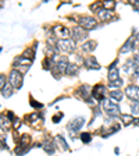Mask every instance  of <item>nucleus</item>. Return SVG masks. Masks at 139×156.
Here are the masks:
<instances>
[{
    "label": "nucleus",
    "instance_id": "obj_1",
    "mask_svg": "<svg viewBox=\"0 0 139 156\" xmlns=\"http://www.w3.org/2000/svg\"><path fill=\"white\" fill-rule=\"evenodd\" d=\"M102 107H103V110L106 112V114H109V116H111V117L120 116V107L117 106V103H114V102L110 100V99H104V100H103Z\"/></svg>",
    "mask_w": 139,
    "mask_h": 156
},
{
    "label": "nucleus",
    "instance_id": "obj_2",
    "mask_svg": "<svg viewBox=\"0 0 139 156\" xmlns=\"http://www.w3.org/2000/svg\"><path fill=\"white\" fill-rule=\"evenodd\" d=\"M8 82L13 85L14 89H20L22 87V74L17 68H13L8 74Z\"/></svg>",
    "mask_w": 139,
    "mask_h": 156
},
{
    "label": "nucleus",
    "instance_id": "obj_3",
    "mask_svg": "<svg viewBox=\"0 0 139 156\" xmlns=\"http://www.w3.org/2000/svg\"><path fill=\"white\" fill-rule=\"evenodd\" d=\"M31 63H32V60H29V59L24 57V56H20V57H17L14 60V64L17 65V70H18L20 73H25V71H28V68H29Z\"/></svg>",
    "mask_w": 139,
    "mask_h": 156
},
{
    "label": "nucleus",
    "instance_id": "obj_4",
    "mask_svg": "<svg viewBox=\"0 0 139 156\" xmlns=\"http://www.w3.org/2000/svg\"><path fill=\"white\" fill-rule=\"evenodd\" d=\"M56 45H57V49L63 52H73L75 49V40L71 39H60Z\"/></svg>",
    "mask_w": 139,
    "mask_h": 156
},
{
    "label": "nucleus",
    "instance_id": "obj_5",
    "mask_svg": "<svg viewBox=\"0 0 139 156\" xmlns=\"http://www.w3.org/2000/svg\"><path fill=\"white\" fill-rule=\"evenodd\" d=\"M104 95H106V87H104L103 84H97V85H95V87L92 88V96H93L96 100L103 102L106 99Z\"/></svg>",
    "mask_w": 139,
    "mask_h": 156
},
{
    "label": "nucleus",
    "instance_id": "obj_6",
    "mask_svg": "<svg viewBox=\"0 0 139 156\" xmlns=\"http://www.w3.org/2000/svg\"><path fill=\"white\" fill-rule=\"evenodd\" d=\"M79 27L81 28H84L85 31H91V29L96 28V20L93 18V17H88V15L81 17L79 18Z\"/></svg>",
    "mask_w": 139,
    "mask_h": 156
},
{
    "label": "nucleus",
    "instance_id": "obj_7",
    "mask_svg": "<svg viewBox=\"0 0 139 156\" xmlns=\"http://www.w3.org/2000/svg\"><path fill=\"white\" fill-rule=\"evenodd\" d=\"M85 124V119L84 117H75V119H73L71 121H70L68 124V130L71 131V132H77V131H79L81 128L84 127Z\"/></svg>",
    "mask_w": 139,
    "mask_h": 156
},
{
    "label": "nucleus",
    "instance_id": "obj_8",
    "mask_svg": "<svg viewBox=\"0 0 139 156\" xmlns=\"http://www.w3.org/2000/svg\"><path fill=\"white\" fill-rule=\"evenodd\" d=\"M125 95L128 96L129 99H132L134 102H139V87L138 85H128L127 89H125Z\"/></svg>",
    "mask_w": 139,
    "mask_h": 156
},
{
    "label": "nucleus",
    "instance_id": "obj_9",
    "mask_svg": "<svg viewBox=\"0 0 139 156\" xmlns=\"http://www.w3.org/2000/svg\"><path fill=\"white\" fill-rule=\"evenodd\" d=\"M71 35H73V39L75 40V42H78V40H84L86 39V31H85L84 28H81L79 25L78 27H74L73 31H71Z\"/></svg>",
    "mask_w": 139,
    "mask_h": 156
},
{
    "label": "nucleus",
    "instance_id": "obj_10",
    "mask_svg": "<svg viewBox=\"0 0 139 156\" xmlns=\"http://www.w3.org/2000/svg\"><path fill=\"white\" fill-rule=\"evenodd\" d=\"M84 65L86 67L88 70H100V65H99V63L96 62V59L95 57H86L84 60Z\"/></svg>",
    "mask_w": 139,
    "mask_h": 156
},
{
    "label": "nucleus",
    "instance_id": "obj_11",
    "mask_svg": "<svg viewBox=\"0 0 139 156\" xmlns=\"http://www.w3.org/2000/svg\"><path fill=\"white\" fill-rule=\"evenodd\" d=\"M77 94L79 95L81 98H84L85 100H89V99H91V95H92L91 87H89V85H82V87H79Z\"/></svg>",
    "mask_w": 139,
    "mask_h": 156
},
{
    "label": "nucleus",
    "instance_id": "obj_12",
    "mask_svg": "<svg viewBox=\"0 0 139 156\" xmlns=\"http://www.w3.org/2000/svg\"><path fill=\"white\" fill-rule=\"evenodd\" d=\"M53 31L56 32V35L57 37H63V38H67L71 35V31H70L68 28H66V27H61V25H54L53 27Z\"/></svg>",
    "mask_w": 139,
    "mask_h": 156
},
{
    "label": "nucleus",
    "instance_id": "obj_13",
    "mask_svg": "<svg viewBox=\"0 0 139 156\" xmlns=\"http://www.w3.org/2000/svg\"><path fill=\"white\" fill-rule=\"evenodd\" d=\"M135 40H136V37H131L127 42H125V45L122 47H121V53H128V52H131L132 49H135Z\"/></svg>",
    "mask_w": 139,
    "mask_h": 156
},
{
    "label": "nucleus",
    "instance_id": "obj_14",
    "mask_svg": "<svg viewBox=\"0 0 139 156\" xmlns=\"http://www.w3.org/2000/svg\"><path fill=\"white\" fill-rule=\"evenodd\" d=\"M96 42L95 40H88V42H85L82 46H81V49H82V52H93L96 49Z\"/></svg>",
    "mask_w": 139,
    "mask_h": 156
},
{
    "label": "nucleus",
    "instance_id": "obj_15",
    "mask_svg": "<svg viewBox=\"0 0 139 156\" xmlns=\"http://www.w3.org/2000/svg\"><path fill=\"white\" fill-rule=\"evenodd\" d=\"M13 89H14L13 85H11V84H7V85L2 89V96H3V98H10L11 95H13V92H14Z\"/></svg>",
    "mask_w": 139,
    "mask_h": 156
},
{
    "label": "nucleus",
    "instance_id": "obj_16",
    "mask_svg": "<svg viewBox=\"0 0 139 156\" xmlns=\"http://www.w3.org/2000/svg\"><path fill=\"white\" fill-rule=\"evenodd\" d=\"M97 15H99V18L102 20V21H106V20L113 18V13H111L110 10H106V8H103V10L100 11Z\"/></svg>",
    "mask_w": 139,
    "mask_h": 156
},
{
    "label": "nucleus",
    "instance_id": "obj_17",
    "mask_svg": "<svg viewBox=\"0 0 139 156\" xmlns=\"http://www.w3.org/2000/svg\"><path fill=\"white\" fill-rule=\"evenodd\" d=\"M42 146H43V149L49 153V155H53V153H54V144H53V142L45 141L43 144H42Z\"/></svg>",
    "mask_w": 139,
    "mask_h": 156
},
{
    "label": "nucleus",
    "instance_id": "obj_18",
    "mask_svg": "<svg viewBox=\"0 0 139 156\" xmlns=\"http://www.w3.org/2000/svg\"><path fill=\"white\" fill-rule=\"evenodd\" d=\"M109 80L110 82H113V81H117L118 80V68H109Z\"/></svg>",
    "mask_w": 139,
    "mask_h": 156
},
{
    "label": "nucleus",
    "instance_id": "obj_19",
    "mask_svg": "<svg viewBox=\"0 0 139 156\" xmlns=\"http://www.w3.org/2000/svg\"><path fill=\"white\" fill-rule=\"evenodd\" d=\"M78 71H79V68H78L77 64H70L68 68H67V71H66V74L67 75H77Z\"/></svg>",
    "mask_w": 139,
    "mask_h": 156
},
{
    "label": "nucleus",
    "instance_id": "obj_20",
    "mask_svg": "<svg viewBox=\"0 0 139 156\" xmlns=\"http://www.w3.org/2000/svg\"><path fill=\"white\" fill-rule=\"evenodd\" d=\"M120 117H121V120H122V121L127 124V126H128V124H131V123H135V117L132 116V114H121Z\"/></svg>",
    "mask_w": 139,
    "mask_h": 156
},
{
    "label": "nucleus",
    "instance_id": "obj_21",
    "mask_svg": "<svg viewBox=\"0 0 139 156\" xmlns=\"http://www.w3.org/2000/svg\"><path fill=\"white\" fill-rule=\"evenodd\" d=\"M31 142V137L28 134H22L21 137H20V145L22 146H28V144Z\"/></svg>",
    "mask_w": 139,
    "mask_h": 156
},
{
    "label": "nucleus",
    "instance_id": "obj_22",
    "mask_svg": "<svg viewBox=\"0 0 139 156\" xmlns=\"http://www.w3.org/2000/svg\"><path fill=\"white\" fill-rule=\"evenodd\" d=\"M122 96H124V95H122V92H121L120 89H116V91H111V92H110V98L116 99V100H118V102L122 99Z\"/></svg>",
    "mask_w": 139,
    "mask_h": 156
},
{
    "label": "nucleus",
    "instance_id": "obj_23",
    "mask_svg": "<svg viewBox=\"0 0 139 156\" xmlns=\"http://www.w3.org/2000/svg\"><path fill=\"white\" fill-rule=\"evenodd\" d=\"M29 151V148L28 146H22V145H20V146H17L15 148V155H18V156H22V155H25L26 152Z\"/></svg>",
    "mask_w": 139,
    "mask_h": 156
},
{
    "label": "nucleus",
    "instance_id": "obj_24",
    "mask_svg": "<svg viewBox=\"0 0 139 156\" xmlns=\"http://www.w3.org/2000/svg\"><path fill=\"white\" fill-rule=\"evenodd\" d=\"M102 3H103V8L110 10V11L116 7V2H113V0H107V2H102Z\"/></svg>",
    "mask_w": 139,
    "mask_h": 156
},
{
    "label": "nucleus",
    "instance_id": "obj_25",
    "mask_svg": "<svg viewBox=\"0 0 139 156\" xmlns=\"http://www.w3.org/2000/svg\"><path fill=\"white\" fill-rule=\"evenodd\" d=\"M131 112H132V116H139V102H132L131 105Z\"/></svg>",
    "mask_w": 139,
    "mask_h": 156
},
{
    "label": "nucleus",
    "instance_id": "obj_26",
    "mask_svg": "<svg viewBox=\"0 0 139 156\" xmlns=\"http://www.w3.org/2000/svg\"><path fill=\"white\" fill-rule=\"evenodd\" d=\"M56 141L59 142V145H61V148L64 149V151H68V145H67V142L64 141V138H63L61 135H57V137H56Z\"/></svg>",
    "mask_w": 139,
    "mask_h": 156
},
{
    "label": "nucleus",
    "instance_id": "obj_27",
    "mask_svg": "<svg viewBox=\"0 0 139 156\" xmlns=\"http://www.w3.org/2000/svg\"><path fill=\"white\" fill-rule=\"evenodd\" d=\"M91 10L99 14L100 11L103 10V3H93V4H91Z\"/></svg>",
    "mask_w": 139,
    "mask_h": 156
},
{
    "label": "nucleus",
    "instance_id": "obj_28",
    "mask_svg": "<svg viewBox=\"0 0 139 156\" xmlns=\"http://www.w3.org/2000/svg\"><path fill=\"white\" fill-rule=\"evenodd\" d=\"M24 57L29 59V60H33V57H35V49H26L25 52H24Z\"/></svg>",
    "mask_w": 139,
    "mask_h": 156
},
{
    "label": "nucleus",
    "instance_id": "obj_29",
    "mask_svg": "<svg viewBox=\"0 0 139 156\" xmlns=\"http://www.w3.org/2000/svg\"><path fill=\"white\" fill-rule=\"evenodd\" d=\"M81 141L85 142V144H89V142L92 141V135L89 134V132H82V134H81Z\"/></svg>",
    "mask_w": 139,
    "mask_h": 156
},
{
    "label": "nucleus",
    "instance_id": "obj_30",
    "mask_svg": "<svg viewBox=\"0 0 139 156\" xmlns=\"http://www.w3.org/2000/svg\"><path fill=\"white\" fill-rule=\"evenodd\" d=\"M122 84H124V81L122 80H120V78H118L117 81H113V82H109V87L110 88H120V87H122Z\"/></svg>",
    "mask_w": 139,
    "mask_h": 156
},
{
    "label": "nucleus",
    "instance_id": "obj_31",
    "mask_svg": "<svg viewBox=\"0 0 139 156\" xmlns=\"http://www.w3.org/2000/svg\"><path fill=\"white\" fill-rule=\"evenodd\" d=\"M31 106L35 107V109H40V107H42V103H39V102H36L33 98H31Z\"/></svg>",
    "mask_w": 139,
    "mask_h": 156
},
{
    "label": "nucleus",
    "instance_id": "obj_32",
    "mask_svg": "<svg viewBox=\"0 0 139 156\" xmlns=\"http://www.w3.org/2000/svg\"><path fill=\"white\" fill-rule=\"evenodd\" d=\"M63 116H64V114H63V113H59V114H56V116H53V123H59L60 120L63 119Z\"/></svg>",
    "mask_w": 139,
    "mask_h": 156
},
{
    "label": "nucleus",
    "instance_id": "obj_33",
    "mask_svg": "<svg viewBox=\"0 0 139 156\" xmlns=\"http://www.w3.org/2000/svg\"><path fill=\"white\" fill-rule=\"evenodd\" d=\"M6 85H7V84H6V77H4V74H2V75H0V88L3 89Z\"/></svg>",
    "mask_w": 139,
    "mask_h": 156
},
{
    "label": "nucleus",
    "instance_id": "obj_34",
    "mask_svg": "<svg viewBox=\"0 0 139 156\" xmlns=\"http://www.w3.org/2000/svg\"><path fill=\"white\" fill-rule=\"evenodd\" d=\"M7 117H8V120H10V121H13V123H14L15 120H17V119H15V116H14V113H13V112H7Z\"/></svg>",
    "mask_w": 139,
    "mask_h": 156
},
{
    "label": "nucleus",
    "instance_id": "obj_35",
    "mask_svg": "<svg viewBox=\"0 0 139 156\" xmlns=\"http://www.w3.org/2000/svg\"><path fill=\"white\" fill-rule=\"evenodd\" d=\"M38 117H39V114H38V113H33V114H31L29 117H26V120H29V121H35Z\"/></svg>",
    "mask_w": 139,
    "mask_h": 156
},
{
    "label": "nucleus",
    "instance_id": "obj_36",
    "mask_svg": "<svg viewBox=\"0 0 139 156\" xmlns=\"http://www.w3.org/2000/svg\"><path fill=\"white\" fill-rule=\"evenodd\" d=\"M0 120H2V128H4V126H7V124H8V120L4 119V114L0 116Z\"/></svg>",
    "mask_w": 139,
    "mask_h": 156
},
{
    "label": "nucleus",
    "instance_id": "obj_37",
    "mask_svg": "<svg viewBox=\"0 0 139 156\" xmlns=\"http://www.w3.org/2000/svg\"><path fill=\"white\" fill-rule=\"evenodd\" d=\"M13 126H14V128H18V127H20V120H18V119L15 120V121H14V124H13Z\"/></svg>",
    "mask_w": 139,
    "mask_h": 156
},
{
    "label": "nucleus",
    "instance_id": "obj_38",
    "mask_svg": "<svg viewBox=\"0 0 139 156\" xmlns=\"http://www.w3.org/2000/svg\"><path fill=\"white\" fill-rule=\"evenodd\" d=\"M2 149H7V145L4 144V139H2Z\"/></svg>",
    "mask_w": 139,
    "mask_h": 156
},
{
    "label": "nucleus",
    "instance_id": "obj_39",
    "mask_svg": "<svg viewBox=\"0 0 139 156\" xmlns=\"http://www.w3.org/2000/svg\"><path fill=\"white\" fill-rule=\"evenodd\" d=\"M135 124H136V126H139V119H136V120H135Z\"/></svg>",
    "mask_w": 139,
    "mask_h": 156
}]
</instances>
